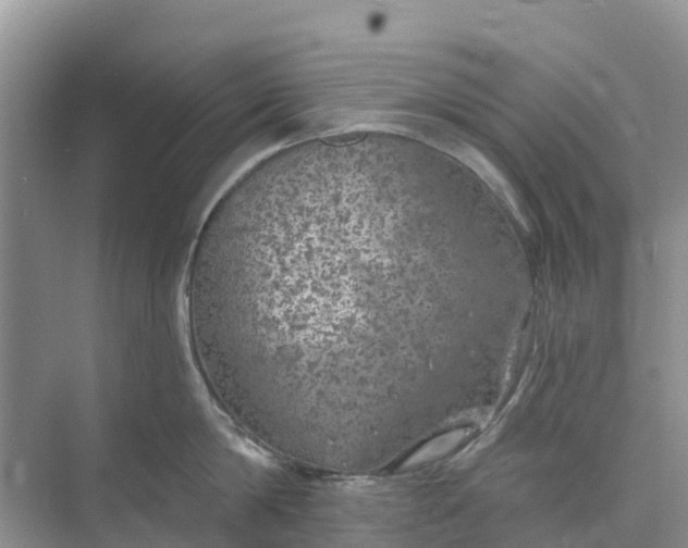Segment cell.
Returning <instances> with one entry per match:
<instances>
[{"instance_id":"cell-1","label":"cell","mask_w":688,"mask_h":548,"mask_svg":"<svg viewBox=\"0 0 688 548\" xmlns=\"http://www.w3.org/2000/svg\"><path fill=\"white\" fill-rule=\"evenodd\" d=\"M428 225L404 180L364 163L229 187L186 275L193 353L220 406L266 432L391 418L406 396V265Z\"/></svg>"}]
</instances>
